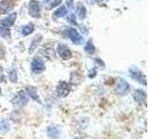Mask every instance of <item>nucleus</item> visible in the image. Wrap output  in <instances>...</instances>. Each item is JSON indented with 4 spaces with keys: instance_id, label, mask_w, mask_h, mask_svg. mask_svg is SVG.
Instances as JSON below:
<instances>
[{
    "instance_id": "1",
    "label": "nucleus",
    "mask_w": 149,
    "mask_h": 139,
    "mask_svg": "<svg viewBox=\"0 0 149 139\" xmlns=\"http://www.w3.org/2000/svg\"><path fill=\"white\" fill-rule=\"evenodd\" d=\"M28 13L35 19H38L41 16V7L38 1L36 0H30L28 4Z\"/></svg>"
},
{
    "instance_id": "2",
    "label": "nucleus",
    "mask_w": 149,
    "mask_h": 139,
    "mask_svg": "<svg viewBox=\"0 0 149 139\" xmlns=\"http://www.w3.org/2000/svg\"><path fill=\"white\" fill-rule=\"evenodd\" d=\"M68 36L70 40H71L74 45H79L84 43V38L83 36L79 34L77 29L74 28H69L68 29Z\"/></svg>"
},
{
    "instance_id": "3",
    "label": "nucleus",
    "mask_w": 149,
    "mask_h": 139,
    "mask_svg": "<svg viewBox=\"0 0 149 139\" xmlns=\"http://www.w3.org/2000/svg\"><path fill=\"white\" fill-rule=\"evenodd\" d=\"M32 72L34 73L38 74L45 70V63L40 57H35L31 64Z\"/></svg>"
},
{
    "instance_id": "4",
    "label": "nucleus",
    "mask_w": 149,
    "mask_h": 139,
    "mask_svg": "<svg viewBox=\"0 0 149 139\" xmlns=\"http://www.w3.org/2000/svg\"><path fill=\"white\" fill-rule=\"evenodd\" d=\"M28 101H29V96L26 94V92L20 91L13 97L12 103L16 104L18 106H23V105H26L28 103Z\"/></svg>"
},
{
    "instance_id": "5",
    "label": "nucleus",
    "mask_w": 149,
    "mask_h": 139,
    "mask_svg": "<svg viewBox=\"0 0 149 139\" xmlns=\"http://www.w3.org/2000/svg\"><path fill=\"white\" fill-rule=\"evenodd\" d=\"M130 73L132 77L134 79V80H136L137 82H139L140 83H143V85H146V75L138 70L137 68H130Z\"/></svg>"
},
{
    "instance_id": "6",
    "label": "nucleus",
    "mask_w": 149,
    "mask_h": 139,
    "mask_svg": "<svg viewBox=\"0 0 149 139\" xmlns=\"http://www.w3.org/2000/svg\"><path fill=\"white\" fill-rule=\"evenodd\" d=\"M57 52L59 54V56L62 58L63 60H68L71 58L72 57V52L70 48L66 45L64 44H60L57 47Z\"/></svg>"
},
{
    "instance_id": "7",
    "label": "nucleus",
    "mask_w": 149,
    "mask_h": 139,
    "mask_svg": "<svg viewBox=\"0 0 149 139\" xmlns=\"http://www.w3.org/2000/svg\"><path fill=\"white\" fill-rule=\"evenodd\" d=\"M70 93V85L66 82L61 81L57 86V95L61 97H65Z\"/></svg>"
},
{
    "instance_id": "8",
    "label": "nucleus",
    "mask_w": 149,
    "mask_h": 139,
    "mask_svg": "<svg viewBox=\"0 0 149 139\" xmlns=\"http://www.w3.org/2000/svg\"><path fill=\"white\" fill-rule=\"evenodd\" d=\"M133 98L139 104L146 105V93L143 90L137 89L133 93Z\"/></svg>"
},
{
    "instance_id": "9",
    "label": "nucleus",
    "mask_w": 149,
    "mask_h": 139,
    "mask_svg": "<svg viewBox=\"0 0 149 139\" xmlns=\"http://www.w3.org/2000/svg\"><path fill=\"white\" fill-rule=\"evenodd\" d=\"M16 19H17V13L16 12L11 13V14H9L8 17L4 18L0 21V25H2L4 27H7V28L11 27L14 24V22H15Z\"/></svg>"
},
{
    "instance_id": "10",
    "label": "nucleus",
    "mask_w": 149,
    "mask_h": 139,
    "mask_svg": "<svg viewBox=\"0 0 149 139\" xmlns=\"http://www.w3.org/2000/svg\"><path fill=\"white\" fill-rule=\"evenodd\" d=\"M42 40H43V37H42L41 34H37L32 39L30 43V46H29V54H33L35 52L36 49L37 48V46H38L42 42Z\"/></svg>"
},
{
    "instance_id": "11",
    "label": "nucleus",
    "mask_w": 149,
    "mask_h": 139,
    "mask_svg": "<svg viewBox=\"0 0 149 139\" xmlns=\"http://www.w3.org/2000/svg\"><path fill=\"white\" fill-rule=\"evenodd\" d=\"M13 8V4L10 0L0 1V14H7Z\"/></svg>"
},
{
    "instance_id": "12",
    "label": "nucleus",
    "mask_w": 149,
    "mask_h": 139,
    "mask_svg": "<svg viewBox=\"0 0 149 139\" xmlns=\"http://www.w3.org/2000/svg\"><path fill=\"white\" fill-rule=\"evenodd\" d=\"M129 87H130L129 83L124 79H120L118 83V87H116V93L119 95H124L129 90Z\"/></svg>"
},
{
    "instance_id": "13",
    "label": "nucleus",
    "mask_w": 149,
    "mask_h": 139,
    "mask_svg": "<svg viewBox=\"0 0 149 139\" xmlns=\"http://www.w3.org/2000/svg\"><path fill=\"white\" fill-rule=\"evenodd\" d=\"M47 133L51 139H58L60 136V131L56 126H49L47 129Z\"/></svg>"
},
{
    "instance_id": "14",
    "label": "nucleus",
    "mask_w": 149,
    "mask_h": 139,
    "mask_svg": "<svg viewBox=\"0 0 149 139\" xmlns=\"http://www.w3.org/2000/svg\"><path fill=\"white\" fill-rule=\"evenodd\" d=\"M77 16L79 18V20H84L86 18V14H87V9L83 4L81 3H77Z\"/></svg>"
},
{
    "instance_id": "15",
    "label": "nucleus",
    "mask_w": 149,
    "mask_h": 139,
    "mask_svg": "<svg viewBox=\"0 0 149 139\" xmlns=\"http://www.w3.org/2000/svg\"><path fill=\"white\" fill-rule=\"evenodd\" d=\"M34 31H35V26L33 25L32 23H28V24L24 25L22 28V34L24 36H27V35L33 34Z\"/></svg>"
},
{
    "instance_id": "16",
    "label": "nucleus",
    "mask_w": 149,
    "mask_h": 139,
    "mask_svg": "<svg viewBox=\"0 0 149 139\" xmlns=\"http://www.w3.org/2000/svg\"><path fill=\"white\" fill-rule=\"evenodd\" d=\"M67 12H68V10H67L66 8H65L64 6H61L60 8H58L55 10L54 15H55V17H57V18H63V17H64L65 15H66Z\"/></svg>"
},
{
    "instance_id": "17",
    "label": "nucleus",
    "mask_w": 149,
    "mask_h": 139,
    "mask_svg": "<svg viewBox=\"0 0 149 139\" xmlns=\"http://www.w3.org/2000/svg\"><path fill=\"white\" fill-rule=\"evenodd\" d=\"M10 126H9V123L5 120H0V133H7L9 131Z\"/></svg>"
},
{
    "instance_id": "18",
    "label": "nucleus",
    "mask_w": 149,
    "mask_h": 139,
    "mask_svg": "<svg viewBox=\"0 0 149 139\" xmlns=\"http://www.w3.org/2000/svg\"><path fill=\"white\" fill-rule=\"evenodd\" d=\"M84 50H85V52H87L88 54H90V55H92L93 53L95 52V46H94V45L92 44L91 41H88L87 42L85 47H84Z\"/></svg>"
},
{
    "instance_id": "19",
    "label": "nucleus",
    "mask_w": 149,
    "mask_h": 139,
    "mask_svg": "<svg viewBox=\"0 0 149 139\" xmlns=\"http://www.w3.org/2000/svg\"><path fill=\"white\" fill-rule=\"evenodd\" d=\"M27 91L28 93H29V95L30 96L32 97L33 99H35V100H38L39 101V98H38V95L36 94V88L35 87H33V86H28L27 87ZM40 102V101H39Z\"/></svg>"
},
{
    "instance_id": "20",
    "label": "nucleus",
    "mask_w": 149,
    "mask_h": 139,
    "mask_svg": "<svg viewBox=\"0 0 149 139\" xmlns=\"http://www.w3.org/2000/svg\"><path fill=\"white\" fill-rule=\"evenodd\" d=\"M0 36L4 37V38H8L10 37V32L8 29L7 27H0Z\"/></svg>"
},
{
    "instance_id": "21",
    "label": "nucleus",
    "mask_w": 149,
    "mask_h": 139,
    "mask_svg": "<svg viewBox=\"0 0 149 139\" xmlns=\"http://www.w3.org/2000/svg\"><path fill=\"white\" fill-rule=\"evenodd\" d=\"M8 79L9 81L12 82V83H16L18 80V75H17V72L15 70H12V71L9 72L8 73Z\"/></svg>"
},
{
    "instance_id": "22",
    "label": "nucleus",
    "mask_w": 149,
    "mask_h": 139,
    "mask_svg": "<svg viewBox=\"0 0 149 139\" xmlns=\"http://www.w3.org/2000/svg\"><path fill=\"white\" fill-rule=\"evenodd\" d=\"M96 74H97V72H96V70L93 68V69H91L90 72H88V77L90 78H94L95 76H96Z\"/></svg>"
},
{
    "instance_id": "23",
    "label": "nucleus",
    "mask_w": 149,
    "mask_h": 139,
    "mask_svg": "<svg viewBox=\"0 0 149 139\" xmlns=\"http://www.w3.org/2000/svg\"><path fill=\"white\" fill-rule=\"evenodd\" d=\"M62 2V0H54V2L53 3H51V5H50V7L49 8H53V7H55V6H58V5Z\"/></svg>"
},
{
    "instance_id": "24",
    "label": "nucleus",
    "mask_w": 149,
    "mask_h": 139,
    "mask_svg": "<svg viewBox=\"0 0 149 139\" xmlns=\"http://www.w3.org/2000/svg\"><path fill=\"white\" fill-rule=\"evenodd\" d=\"M4 57H5V52L3 50H0V59L3 58Z\"/></svg>"
},
{
    "instance_id": "25",
    "label": "nucleus",
    "mask_w": 149,
    "mask_h": 139,
    "mask_svg": "<svg viewBox=\"0 0 149 139\" xmlns=\"http://www.w3.org/2000/svg\"><path fill=\"white\" fill-rule=\"evenodd\" d=\"M95 1H96L97 3H101V2H102V1H104V0H95Z\"/></svg>"
},
{
    "instance_id": "26",
    "label": "nucleus",
    "mask_w": 149,
    "mask_h": 139,
    "mask_svg": "<svg viewBox=\"0 0 149 139\" xmlns=\"http://www.w3.org/2000/svg\"><path fill=\"white\" fill-rule=\"evenodd\" d=\"M0 94H1V88H0Z\"/></svg>"
},
{
    "instance_id": "27",
    "label": "nucleus",
    "mask_w": 149,
    "mask_h": 139,
    "mask_svg": "<svg viewBox=\"0 0 149 139\" xmlns=\"http://www.w3.org/2000/svg\"><path fill=\"white\" fill-rule=\"evenodd\" d=\"M74 139H79V138H78V137H77V138H74Z\"/></svg>"
}]
</instances>
